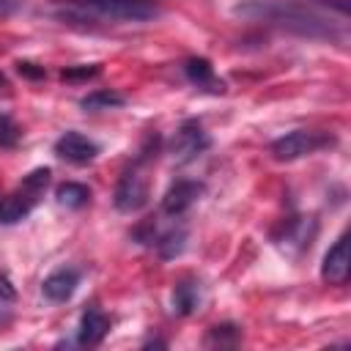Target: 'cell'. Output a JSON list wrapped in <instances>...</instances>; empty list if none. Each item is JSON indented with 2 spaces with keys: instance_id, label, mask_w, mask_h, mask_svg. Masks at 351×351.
<instances>
[{
  "instance_id": "obj_24",
  "label": "cell",
  "mask_w": 351,
  "mask_h": 351,
  "mask_svg": "<svg viewBox=\"0 0 351 351\" xmlns=\"http://www.w3.org/2000/svg\"><path fill=\"white\" fill-rule=\"evenodd\" d=\"M0 85H5V77H3V71H0Z\"/></svg>"
},
{
  "instance_id": "obj_19",
  "label": "cell",
  "mask_w": 351,
  "mask_h": 351,
  "mask_svg": "<svg viewBox=\"0 0 351 351\" xmlns=\"http://www.w3.org/2000/svg\"><path fill=\"white\" fill-rule=\"evenodd\" d=\"M16 137H19V129L11 123L8 115H3V118H0V145H14Z\"/></svg>"
},
{
  "instance_id": "obj_12",
  "label": "cell",
  "mask_w": 351,
  "mask_h": 351,
  "mask_svg": "<svg viewBox=\"0 0 351 351\" xmlns=\"http://www.w3.org/2000/svg\"><path fill=\"white\" fill-rule=\"evenodd\" d=\"M110 332V318L99 307H88L77 326V343L80 346H99Z\"/></svg>"
},
{
  "instance_id": "obj_15",
  "label": "cell",
  "mask_w": 351,
  "mask_h": 351,
  "mask_svg": "<svg viewBox=\"0 0 351 351\" xmlns=\"http://www.w3.org/2000/svg\"><path fill=\"white\" fill-rule=\"evenodd\" d=\"M151 241H154V247L159 250V255L162 258H176L181 250H184V241H186V228H167V230H162V233H156V236H151Z\"/></svg>"
},
{
  "instance_id": "obj_21",
  "label": "cell",
  "mask_w": 351,
  "mask_h": 351,
  "mask_svg": "<svg viewBox=\"0 0 351 351\" xmlns=\"http://www.w3.org/2000/svg\"><path fill=\"white\" fill-rule=\"evenodd\" d=\"M16 69H19V74H25V77H30V80L44 77V66H36V63H27V60H19Z\"/></svg>"
},
{
  "instance_id": "obj_11",
  "label": "cell",
  "mask_w": 351,
  "mask_h": 351,
  "mask_svg": "<svg viewBox=\"0 0 351 351\" xmlns=\"http://www.w3.org/2000/svg\"><path fill=\"white\" fill-rule=\"evenodd\" d=\"M321 277L332 285H346V280H348V239L346 236H340L324 255Z\"/></svg>"
},
{
  "instance_id": "obj_5",
  "label": "cell",
  "mask_w": 351,
  "mask_h": 351,
  "mask_svg": "<svg viewBox=\"0 0 351 351\" xmlns=\"http://www.w3.org/2000/svg\"><path fill=\"white\" fill-rule=\"evenodd\" d=\"M335 137L326 134V132H315V129H296V132H288L282 137H277L271 143V156L277 162H293V159H302V156H310L326 145H332Z\"/></svg>"
},
{
  "instance_id": "obj_17",
  "label": "cell",
  "mask_w": 351,
  "mask_h": 351,
  "mask_svg": "<svg viewBox=\"0 0 351 351\" xmlns=\"http://www.w3.org/2000/svg\"><path fill=\"white\" fill-rule=\"evenodd\" d=\"M123 96L121 93H115V90H93V93H88L82 101H80V107L82 110H90V112H96V110H110V107H123Z\"/></svg>"
},
{
  "instance_id": "obj_18",
  "label": "cell",
  "mask_w": 351,
  "mask_h": 351,
  "mask_svg": "<svg viewBox=\"0 0 351 351\" xmlns=\"http://www.w3.org/2000/svg\"><path fill=\"white\" fill-rule=\"evenodd\" d=\"M241 340L239 326L233 324H222V326H211L206 335V346H236Z\"/></svg>"
},
{
  "instance_id": "obj_20",
  "label": "cell",
  "mask_w": 351,
  "mask_h": 351,
  "mask_svg": "<svg viewBox=\"0 0 351 351\" xmlns=\"http://www.w3.org/2000/svg\"><path fill=\"white\" fill-rule=\"evenodd\" d=\"M99 74V66H74V69H63V80H88V77H96Z\"/></svg>"
},
{
  "instance_id": "obj_1",
  "label": "cell",
  "mask_w": 351,
  "mask_h": 351,
  "mask_svg": "<svg viewBox=\"0 0 351 351\" xmlns=\"http://www.w3.org/2000/svg\"><path fill=\"white\" fill-rule=\"evenodd\" d=\"M233 14L258 22V25H271L285 33L307 36V38H340L346 41L343 30H335L332 19L307 0H241L233 5Z\"/></svg>"
},
{
  "instance_id": "obj_6",
  "label": "cell",
  "mask_w": 351,
  "mask_h": 351,
  "mask_svg": "<svg viewBox=\"0 0 351 351\" xmlns=\"http://www.w3.org/2000/svg\"><path fill=\"white\" fill-rule=\"evenodd\" d=\"M208 145H211V137L203 129V123L200 121H184L170 140V156L184 165V162L197 159Z\"/></svg>"
},
{
  "instance_id": "obj_3",
  "label": "cell",
  "mask_w": 351,
  "mask_h": 351,
  "mask_svg": "<svg viewBox=\"0 0 351 351\" xmlns=\"http://www.w3.org/2000/svg\"><path fill=\"white\" fill-rule=\"evenodd\" d=\"M49 176H52L49 167H38V170H33L22 178L19 189L0 197V225H16L19 219H25L36 208L38 197L44 195V189L49 184Z\"/></svg>"
},
{
  "instance_id": "obj_4",
  "label": "cell",
  "mask_w": 351,
  "mask_h": 351,
  "mask_svg": "<svg viewBox=\"0 0 351 351\" xmlns=\"http://www.w3.org/2000/svg\"><path fill=\"white\" fill-rule=\"evenodd\" d=\"M154 159L151 151H143L134 165L121 176L118 186H115V195H112V203L118 211L123 214H132V211H140L148 197H151V181H148V162Z\"/></svg>"
},
{
  "instance_id": "obj_25",
  "label": "cell",
  "mask_w": 351,
  "mask_h": 351,
  "mask_svg": "<svg viewBox=\"0 0 351 351\" xmlns=\"http://www.w3.org/2000/svg\"><path fill=\"white\" fill-rule=\"evenodd\" d=\"M134 3H156V0H134Z\"/></svg>"
},
{
  "instance_id": "obj_9",
  "label": "cell",
  "mask_w": 351,
  "mask_h": 351,
  "mask_svg": "<svg viewBox=\"0 0 351 351\" xmlns=\"http://www.w3.org/2000/svg\"><path fill=\"white\" fill-rule=\"evenodd\" d=\"M315 230H318V228H315V222H313V219L293 217V219H285L282 233H280V236H274V241H277V247H282L285 252H299V250H304V247H310V244H313Z\"/></svg>"
},
{
  "instance_id": "obj_13",
  "label": "cell",
  "mask_w": 351,
  "mask_h": 351,
  "mask_svg": "<svg viewBox=\"0 0 351 351\" xmlns=\"http://www.w3.org/2000/svg\"><path fill=\"white\" fill-rule=\"evenodd\" d=\"M184 74L192 85H197L200 90H208V93H222L225 90V82L214 74V66L206 60V58H189L184 63Z\"/></svg>"
},
{
  "instance_id": "obj_2",
  "label": "cell",
  "mask_w": 351,
  "mask_h": 351,
  "mask_svg": "<svg viewBox=\"0 0 351 351\" xmlns=\"http://www.w3.org/2000/svg\"><path fill=\"white\" fill-rule=\"evenodd\" d=\"M63 19L77 22H101V25H126V22H151L159 16L156 3L134 0H74L71 5L58 8Z\"/></svg>"
},
{
  "instance_id": "obj_7",
  "label": "cell",
  "mask_w": 351,
  "mask_h": 351,
  "mask_svg": "<svg viewBox=\"0 0 351 351\" xmlns=\"http://www.w3.org/2000/svg\"><path fill=\"white\" fill-rule=\"evenodd\" d=\"M55 154L63 159V162H71V165H88L96 159L99 154V145L85 137L82 132H66L55 140Z\"/></svg>"
},
{
  "instance_id": "obj_8",
  "label": "cell",
  "mask_w": 351,
  "mask_h": 351,
  "mask_svg": "<svg viewBox=\"0 0 351 351\" xmlns=\"http://www.w3.org/2000/svg\"><path fill=\"white\" fill-rule=\"evenodd\" d=\"M200 195H203V184H200V181L181 178V181H176V184L165 192V197H162V214L178 219Z\"/></svg>"
},
{
  "instance_id": "obj_10",
  "label": "cell",
  "mask_w": 351,
  "mask_h": 351,
  "mask_svg": "<svg viewBox=\"0 0 351 351\" xmlns=\"http://www.w3.org/2000/svg\"><path fill=\"white\" fill-rule=\"evenodd\" d=\"M77 285H80V271H77L74 266H60V269H55L49 277H44L41 293H44L49 302H66V299L74 296Z\"/></svg>"
},
{
  "instance_id": "obj_16",
  "label": "cell",
  "mask_w": 351,
  "mask_h": 351,
  "mask_svg": "<svg viewBox=\"0 0 351 351\" xmlns=\"http://www.w3.org/2000/svg\"><path fill=\"white\" fill-rule=\"evenodd\" d=\"M55 197H58V203L66 206V208H82V206H88V200H90V189H88L85 184L66 181V184H60V186L55 189Z\"/></svg>"
},
{
  "instance_id": "obj_14",
  "label": "cell",
  "mask_w": 351,
  "mask_h": 351,
  "mask_svg": "<svg viewBox=\"0 0 351 351\" xmlns=\"http://www.w3.org/2000/svg\"><path fill=\"white\" fill-rule=\"evenodd\" d=\"M197 304H200V282H195V280L176 282V288H173V310L178 315H189V313L197 310Z\"/></svg>"
},
{
  "instance_id": "obj_22",
  "label": "cell",
  "mask_w": 351,
  "mask_h": 351,
  "mask_svg": "<svg viewBox=\"0 0 351 351\" xmlns=\"http://www.w3.org/2000/svg\"><path fill=\"white\" fill-rule=\"evenodd\" d=\"M22 8V0H0V16H8Z\"/></svg>"
},
{
  "instance_id": "obj_23",
  "label": "cell",
  "mask_w": 351,
  "mask_h": 351,
  "mask_svg": "<svg viewBox=\"0 0 351 351\" xmlns=\"http://www.w3.org/2000/svg\"><path fill=\"white\" fill-rule=\"evenodd\" d=\"M16 296V291L11 288V282H8V277H0V299H5V302H11Z\"/></svg>"
}]
</instances>
